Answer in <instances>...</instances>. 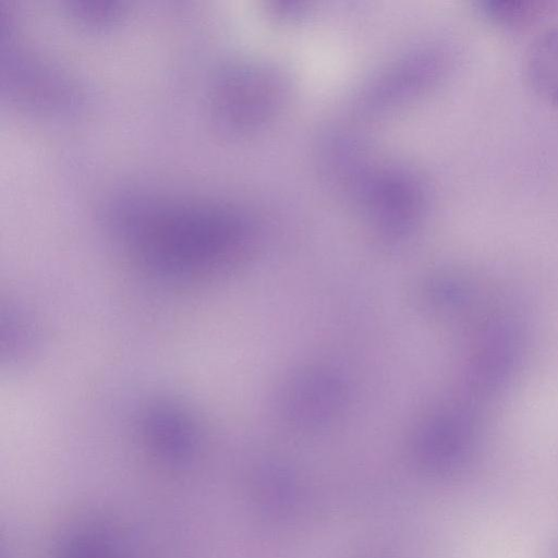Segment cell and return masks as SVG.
Masks as SVG:
<instances>
[{
  "label": "cell",
  "mask_w": 558,
  "mask_h": 558,
  "mask_svg": "<svg viewBox=\"0 0 558 558\" xmlns=\"http://www.w3.org/2000/svg\"><path fill=\"white\" fill-rule=\"evenodd\" d=\"M109 227L121 246L153 278L172 284L203 282L240 247L245 222L205 198L132 196L111 209Z\"/></svg>",
  "instance_id": "obj_1"
},
{
  "label": "cell",
  "mask_w": 558,
  "mask_h": 558,
  "mask_svg": "<svg viewBox=\"0 0 558 558\" xmlns=\"http://www.w3.org/2000/svg\"><path fill=\"white\" fill-rule=\"evenodd\" d=\"M142 439L159 461L182 466L197 454L201 427L187 405L172 398L149 402L140 415Z\"/></svg>",
  "instance_id": "obj_2"
},
{
  "label": "cell",
  "mask_w": 558,
  "mask_h": 558,
  "mask_svg": "<svg viewBox=\"0 0 558 558\" xmlns=\"http://www.w3.org/2000/svg\"><path fill=\"white\" fill-rule=\"evenodd\" d=\"M523 333L509 315L495 314L484 319L476 332L470 372L473 385L489 395L511 379L521 362Z\"/></svg>",
  "instance_id": "obj_3"
},
{
  "label": "cell",
  "mask_w": 558,
  "mask_h": 558,
  "mask_svg": "<svg viewBox=\"0 0 558 558\" xmlns=\"http://www.w3.org/2000/svg\"><path fill=\"white\" fill-rule=\"evenodd\" d=\"M33 58L17 56L9 47L8 61L2 69L11 97L20 98L27 105L49 108L64 104L69 94L62 77Z\"/></svg>",
  "instance_id": "obj_4"
},
{
  "label": "cell",
  "mask_w": 558,
  "mask_h": 558,
  "mask_svg": "<svg viewBox=\"0 0 558 558\" xmlns=\"http://www.w3.org/2000/svg\"><path fill=\"white\" fill-rule=\"evenodd\" d=\"M54 558H135L125 542L102 524H84L64 535Z\"/></svg>",
  "instance_id": "obj_5"
},
{
  "label": "cell",
  "mask_w": 558,
  "mask_h": 558,
  "mask_svg": "<svg viewBox=\"0 0 558 558\" xmlns=\"http://www.w3.org/2000/svg\"><path fill=\"white\" fill-rule=\"evenodd\" d=\"M525 69L533 89L548 102L558 105V26L542 32L532 41Z\"/></svg>",
  "instance_id": "obj_6"
},
{
  "label": "cell",
  "mask_w": 558,
  "mask_h": 558,
  "mask_svg": "<svg viewBox=\"0 0 558 558\" xmlns=\"http://www.w3.org/2000/svg\"><path fill=\"white\" fill-rule=\"evenodd\" d=\"M2 361L15 366L29 360L38 345V336L32 319L13 305L2 311Z\"/></svg>",
  "instance_id": "obj_7"
},
{
  "label": "cell",
  "mask_w": 558,
  "mask_h": 558,
  "mask_svg": "<svg viewBox=\"0 0 558 558\" xmlns=\"http://www.w3.org/2000/svg\"><path fill=\"white\" fill-rule=\"evenodd\" d=\"M539 2L522 0H488L483 2V11L495 22L509 27L532 21L543 11Z\"/></svg>",
  "instance_id": "obj_8"
},
{
  "label": "cell",
  "mask_w": 558,
  "mask_h": 558,
  "mask_svg": "<svg viewBox=\"0 0 558 558\" xmlns=\"http://www.w3.org/2000/svg\"><path fill=\"white\" fill-rule=\"evenodd\" d=\"M68 9L77 22L93 28L114 24L123 13L121 3L112 1L75 0Z\"/></svg>",
  "instance_id": "obj_9"
}]
</instances>
